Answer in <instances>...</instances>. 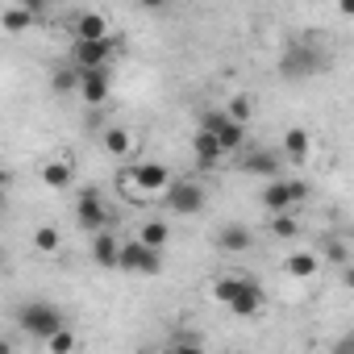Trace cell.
<instances>
[{"instance_id": "7402d4cb", "label": "cell", "mask_w": 354, "mask_h": 354, "mask_svg": "<svg viewBox=\"0 0 354 354\" xmlns=\"http://www.w3.org/2000/svg\"><path fill=\"white\" fill-rule=\"evenodd\" d=\"M167 238H171L167 221H146V225L138 230V242H142V246H150V250H162V246H167Z\"/></svg>"}, {"instance_id": "d6a6232c", "label": "cell", "mask_w": 354, "mask_h": 354, "mask_svg": "<svg viewBox=\"0 0 354 354\" xmlns=\"http://www.w3.org/2000/svg\"><path fill=\"white\" fill-rule=\"evenodd\" d=\"M337 9H342L346 17H354V0H342V5H337Z\"/></svg>"}, {"instance_id": "7a4b0ae2", "label": "cell", "mask_w": 354, "mask_h": 354, "mask_svg": "<svg viewBox=\"0 0 354 354\" xmlns=\"http://www.w3.org/2000/svg\"><path fill=\"white\" fill-rule=\"evenodd\" d=\"M213 296H217L234 317H254V313L267 304L263 288H259L254 279H246V275H221V279L213 283Z\"/></svg>"}, {"instance_id": "8992f818", "label": "cell", "mask_w": 354, "mask_h": 354, "mask_svg": "<svg viewBox=\"0 0 354 354\" xmlns=\"http://www.w3.org/2000/svg\"><path fill=\"white\" fill-rule=\"evenodd\" d=\"M113 55H117V38H104V42H71V67H80V71H109V63H113Z\"/></svg>"}, {"instance_id": "9c48e42d", "label": "cell", "mask_w": 354, "mask_h": 354, "mask_svg": "<svg viewBox=\"0 0 354 354\" xmlns=\"http://www.w3.org/2000/svg\"><path fill=\"white\" fill-rule=\"evenodd\" d=\"M121 271L158 275V271H162V250H150V246H142V242L133 238V242H125V250H121Z\"/></svg>"}, {"instance_id": "4dcf8cb0", "label": "cell", "mask_w": 354, "mask_h": 354, "mask_svg": "<svg viewBox=\"0 0 354 354\" xmlns=\"http://www.w3.org/2000/svg\"><path fill=\"white\" fill-rule=\"evenodd\" d=\"M329 354H354V333H346V337H337Z\"/></svg>"}, {"instance_id": "9a60e30c", "label": "cell", "mask_w": 354, "mask_h": 354, "mask_svg": "<svg viewBox=\"0 0 354 354\" xmlns=\"http://www.w3.org/2000/svg\"><path fill=\"white\" fill-rule=\"evenodd\" d=\"M100 146H104V154H113V158H129V154H133V133H129L125 125H109V129L100 133Z\"/></svg>"}, {"instance_id": "ba28073f", "label": "cell", "mask_w": 354, "mask_h": 354, "mask_svg": "<svg viewBox=\"0 0 354 354\" xmlns=\"http://www.w3.org/2000/svg\"><path fill=\"white\" fill-rule=\"evenodd\" d=\"M75 225H80V230H88L92 238L109 230V213H104V205H100V192H96V188H84V192H80V201H75Z\"/></svg>"}, {"instance_id": "2e32d148", "label": "cell", "mask_w": 354, "mask_h": 354, "mask_svg": "<svg viewBox=\"0 0 354 354\" xmlns=\"http://www.w3.org/2000/svg\"><path fill=\"white\" fill-rule=\"evenodd\" d=\"M192 154H196L201 167H217V162L225 158V146L217 142V133H201V129H196V138H192Z\"/></svg>"}, {"instance_id": "5bb4252c", "label": "cell", "mask_w": 354, "mask_h": 354, "mask_svg": "<svg viewBox=\"0 0 354 354\" xmlns=\"http://www.w3.org/2000/svg\"><path fill=\"white\" fill-rule=\"evenodd\" d=\"M80 96H84V104H92V109H100V104L109 100V71H84V84H80Z\"/></svg>"}, {"instance_id": "44dd1931", "label": "cell", "mask_w": 354, "mask_h": 354, "mask_svg": "<svg viewBox=\"0 0 354 354\" xmlns=\"http://www.w3.org/2000/svg\"><path fill=\"white\" fill-rule=\"evenodd\" d=\"M308 146H313V142H308V129L296 125V129L283 133V154H288L292 162H304V158H308Z\"/></svg>"}, {"instance_id": "30bf717a", "label": "cell", "mask_w": 354, "mask_h": 354, "mask_svg": "<svg viewBox=\"0 0 354 354\" xmlns=\"http://www.w3.org/2000/svg\"><path fill=\"white\" fill-rule=\"evenodd\" d=\"M104 38H113L104 13H92V9H88V13L75 17V26H71V42H104Z\"/></svg>"}, {"instance_id": "ffe728a7", "label": "cell", "mask_w": 354, "mask_h": 354, "mask_svg": "<svg viewBox=\"0 0 354 354\" xmlns=\"http://www.w3.org/2000/svg\"><path fill=\"white\" fill-rule=\"evenodd\" d=\"M80 84H84V71H80V67H71V63L55 67V75H50V88H55L59 96H71V92H80Z\"/></svg>"}, {"instance_id": "277c9868", "label": "cell", "mask_w": 354, "mask_h": 354, "mask_svg": "<svg viewBox=\"0 0 354 354\" xmlns=\"http://www.w3.org/2000/svg\"><path fill=\"white\" fill-rule=\"evenodd\" d=\"M175 180H171V171L162 167V162H154V158H146V162H138L133 171H129V180H125V192L133 188L138 196H167V188H171Z\"/></svg>"}, {"instance_id": "1f68e13d", "label": "cell", "mask_w": 354, "mask_h": 354, "mask_svg": "<svg viewBox=\"0 0 354 354\" xmlns=\"http://www.w3.org/2000/svg\"><path fill=\"white\" fill-rule=\"evenodd\" d=\"M342 283H346V288L354 292V263H350V267H342Z\"/></svg>"}, {"instance_id": "d6986e66", "label": "cell", "mask_w": 354, "mask_h": 354, "mask_svg": "<svg viewBox=\"0 0 354 354\" xmlns=\"http://www.w3.org/2000/svg\"><path fill=\"white\" fill-rule=\"evenodd\" d=\"M283 271H288V275H296V279H313V275L321 271V259H317V254H308V250H296V254H288V259H283Z\"/></svg>"}, {"instance_id": "6da1fadb", "label": "cell", "mask_w": 354, "mask_h": 354, "mask_svg": "<svg viewBox=\"0 0 354 354\" xmlns=\"http://www.w3.org/2000/svg\"><path fill=\"white\" fill-rule=\"evenodd\" d=\"M325 67H329V55H325V46L313 42V38H296V42H288V50L279 55V75H283V80H313V75H321Z\"/></svg>"}, {"instance_id": "cb8c5ba5", "label": "cell", "mask_w": 354, "mask_h": 354, "mask_svg": "<svg viewBox=\"0 0 354 354\" xmlns=\"http://www.w3.org/2000/svg\"><path fill=\"white\" fill-rule=\"evenodd\" d=\"M63 246V238H59V230L55 225H42V230H34V250H42V254H55Z\"/></svg>"}, {"instance_id": "603a6c76", "label": "cell", "mask_w": 354, "mask_h": 354, "mask_svg": "<svg viewBox=\"0 0 354 354\" xmlns=\"http://www.w3.org/2000/svg\"><path fill=\"white\" fill-rule=\"evenodd\" d=\"M217 142H221V146H225V154H234V150H238V146H242V142H246V125H242V121H234V117H230V121H225V125H221V133H217Z\"/></svg>"}, {"instance_id": "52a82bcc", "label": "cell", "mask_w": 354, "mask_h": 354, "mask_svg": "<svg viewBox=\"0 0 354 354\" xmlns=\"http://www.w3.org/2000/svg\"><path fill=\"white\" fill-rule=\"evenodd\" d=\"M162 205H167L175 217H196V213L205 209V188H201L196 180H175V184L167 188Z\"/></svg>"}, {"instance_id": "5b68a950", "label": "cell", "mask_w": 354, "mask_h": 354, "mask_svg": "<svg viewBox=\"0 0 354 354\" xmlns=\"http://www.w3.org/2000/svg\"><path fill=\"white\" fill-rule=\"evenodd\" d=\"M304 196H308V184H300V180H271L259 201H263V209H267L271 217H283V213H292Z\"/></svg>"}, {"instance_id": "4316f807", "label": "cell", "mask_w": 354, "mask_h": 354, "mask_svg": "<svg viewBox=\"0 0 354 354\" xmlns=\"http://www.w3.org/2000/svg\"><path fill=\"white\" fill-rule=\"evenodd\" d=\"M325 259L337 263V267H350V250H346V242H342V238H329V242H325Z\"/></svg>"}, {"instance_id": "3957f363", "label": "cell", "mask_w": 354, "mask_h": 354, "mask_svg": "<svg viewBox=\"0 0 354 354\" xmlns=\"http://www.w3.org/2000/svg\"><path fill=\"white\" fill-rule=\"evenodd\" d=\"M17 325H21V333H30V337H38V342H55V337L67 329V317H63V308L50 304V300H26V304L17 308Z\"/></svg>"}, {"instance_id": "f546056e", "label": "cell", "mask_w": 354, "mask_h": 354, "mask_svg": "<svg viewBox=\"0 0 354 354\" xmlns=\"http://www.w3.org/2000/svg\"><path fill=\"white\" fill-rule=\"evenodd\" d=\"M167 354H205V346L201 342H171Z\"/></svg>"}, {"instance_id": "d4e9b609", "label": "cell", "mask_w": 354, "mask_h": 354, "mask_svg": "<svg viewBox=\"0 0 354 354\" xmlns=\"http://www.w3.org/2000/svg\"><path fill=\"white\" fill-rule=\"evenodd\" d=\"M225 121H230V113H225V109H205L196 129H201V133H221V125H225Z\"/></svg>"}, {"instance_id": "83f0119b", "label": "cell", "mask_w": 354, "mask_h": 354, "mask_svg": "<svg viewBox=\"0 0 354 354\" xmlns=\"http://www.w3.org/2000/svg\"><path fill=\"white\" fill-rule=\"evenodd\" d=\"M46 346H50V354H71V350H75V333L63 329V333H59L55 342H46Z\"/></svg>"}, {"instance_id": "e0dca14e", "label": "cell", "mask_w": 354, "mask_h": 354, "mask_svg": "<svg viewBox=\"0 0 354 354\" xmlns=\"http://www.w3.org/2000/svg\"><path fill=\"white\" fill-rule=\"evenodd\" d=\"M71 180H75L71 158H50V162L42 167V184H46V188H71Z\"/></svg>"}, {"instance_id": "8fae6325", "label": "cell", "mask_w": 354, "mask_h": 354, "mask_svg": "<svg viewBox=\"0 0 354 354\" xmlns=\"http://www.w3.org/2000/svg\"><path fill=\"white\" fill-rule=\"evenodd\" d=\"M246 175H267V184L271 180H279V171H283V158L275 154V150H250L242 162H238Z\"/></svg>"}, {"instance_id": "f1b7e54d", "label": "cell", "mask_w": 354, "mask_h": 354, "mask_svg": "<svg viewBox=\"0 0 354 354\" xmlns=\"http://www.w3.org/2000/svg\"><path fill=\"white\" fill-rule=\"evenodd\" d=\"M225 113H230L234 121H242V125H246V117H250V100H246V96H238V100H234Z\"/></svg>"}, {"instance_id": "4fadbf2b", "label": "cell", "mask_w": 354, "mask_h": 354, "mask_svg": "<svg viewBox=\"0 0 354 354\" xmlns=\"http://www.w3.org/2000/svg\"><path fill=\"white\" fill-rule=\"evenodd\" d=\"M34 17H38V5H5V9H0V30H5V34H21V30L34 26Z\"/></svg>"}, {"instance_id": "ac0fdd59", "label": "cell", "mask_w": 354, "mask_h": 354, "mask_svg": "<svg viewBox=\"0 0 354 354\" xmlns=\"http://www.w3.org/2000/svg\"><path fill=\"white\" fill-rule=\"evenodd\" d=\"M250 230L246 225H221V234H217V246L225 250V254H242V250H250Z\"/></svg>"}, {"instance_id": "7c38bea8", "label": "cell", "mask_w": 354, "mask_h": 354, "mask_svg": "<svg viewBox=\"0 0 354 354\" xmlns=\"http://www.w3.org/2000/svg\"><path fill=\"white\" fill-rule=\"evenodd\" d=\"M121 250H125V242H117L109 230L92 238V259H96L104 271H121Z\"/></svg>"}, {"instance_id": "484cf974", "label": "cell", "mask_w": 354, "mask_h": 354, "mask_svg": "<svg viewBox=\"0 0 354 354\" xmlns=\"http://www.w3.org/2000/svg\"><path fill=\"white\" fill-rule=\"evenodd\" d=\"M296 234H300V221H296L292 213L271 217V238H296Z\"/></svg>"}]
</instances>
